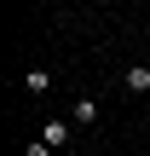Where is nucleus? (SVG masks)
<instances>
[{
    "label": "nucleus",
    "instance_id": "f257e3e1",
    "mask_svg": "<svg viewBox=\"0 0 150 156\" xmlns=\"http://www.w3.org/2000/svg\"><path fill=\"white\" fill-rule=\"evenodd\" d=\"M40 139H46L52 151H69V139H75V122H69V116H52V122L40 127Z\"/></svg>",
    "mask_w": 150,
    "mask_h": 156
},
{
    "label": "nucleus",
    "instance_id": "f03ea898",
    "mask_svg": "<svg viewBox=\"0 0 150 156\" xmlns=\"http://www.w3.org/2000/svg\"><path fill=\"white\" fill-rule=\"evenodd\" d=\"M69 122H75V127H92V122H98V98H92V93H75V98H69Z\"/></svg>",
    "mask_w": 150,
    "mask_h": 156
},
{
    "label": "nucleus",
    "instance_id": "7ed1b4c3",
    "mask_svg": "<svg viewBox=\"0 0 150 156\" xmlns=\"http://www.w3.org/2000/svg\"><path fill=\"white\" fill-rule=\"evenodd\" d=\"M46 87H52V69H46V64H29V69H23V93H35V98H40Z\"/></svg>",
    "mask_w": 150,
    "mask_h": 156
},
{
    "label": "nucleus",
    "instance_id": "20e7f679",
    "mask_svg": "<svg viewBox=\"0 0 150 156\" xmlns=\"http://www.w3.org/2000/svg\"><path fill=\"white\" fill-rule=\"evenodd\" d=\"M121 87H127L133 98H139V93H150V64H133V69L121 75Z\"/></svg>",
    "mask_w": 150,
    "mask_h": 156
},
{
    "label": "nucleus",
    "instance_id": "39448f33",
    "mask_svg": "<svg viewBox=\"0 0 150 156\" xmlns=\"http://www.w3.org/2000/svg\"><path fill=\"white\" fill-rule=\"evenodd\" d=\"M23 156H58V151H52L46 139H35V145H29V151H23Z\"/></svg>",
    "mask_w": 150,
    "mask_h": 156
}]
</instances>
